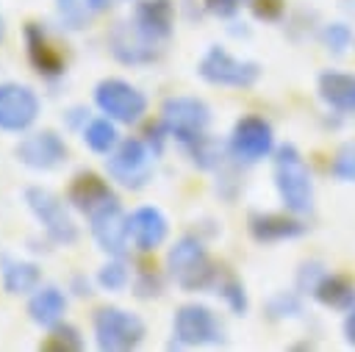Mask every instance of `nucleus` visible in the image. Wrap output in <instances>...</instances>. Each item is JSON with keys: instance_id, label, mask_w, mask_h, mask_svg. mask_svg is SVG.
<instances>
[{"instance_id": "35", "label": "nucleus", "mask_w": 355, "mask_h": 352, "mask_svg": "<svg viewBox=\"0 0 355 352\" xmlns=\"http://www.w3.org/2000/svg\"><path fill=\"white\" fill-rule=\"evenodd\" d=\"M202 6H205L208 14H214V17H219V19H230V17L239 11L241 0H202Z\"/></svg>"}, {"instance_id": "16", "label": "nucleus", "mask_w": 355, "mask_h": 352, "mask_svg": "<svg viewBox=\"0 0 355 352\" xmlns=\"http://www.w3.org/2000/svg\"><path fill=\"white\" fill-rule=\"evenodd\" d=\"M169 236V222L161 208L141 205L128 213V238L139 252H155Z\"/></svg>"}, {"instance_id": "26", "label": "nucleus", "mask_w": 355, "mask_h": 352, "mask_svg": "<svg viewBox=\"0 0 355 352\" xmlns=\"http://www.w3.org/2000/svg\"><path fill=\"white\" fill-rule=\"evenodd\" d=\"M183 147L189 150L191 161H194L200 169H219L222 161H225V144H222L219 139L208 136V133L197 136L194 141H189V144H183Z\"/></svg>"}, {"instance_id": "24", "label": "nucleus", "mask_w": 355, "mask_h": 352, "mask_svg": "<svg viewBox=\"0 0 355 352\" xmlns=\"http://www.w3.org/2000/svg\"><path fill=\"white\" fill-rule=\"evenodd\" d=\"M80 139H83V144H86L92 152H97V155H108V152L119 144L116 122L108 119L105 114H103V116H92V119L83 125Z\"/></svg>"}, {"instance_id": "36", "label": "nucleus", "mask_w": 355, "mask_h": 352, "mask_svg": "<svg viewBox=\"0 0 355 352\" xmlns=\"http://www.w3.org/2000/svg\"><path fill=\"white\" fill-rule=\"evenodd\" d=\"M89 119H92L89 116V108H83V105H72L69 111H64V122H67L69 130H83V125Z\"/></svg>"}, {"instance_id": "9", "label": "nucleus", "mask_w": 355, "mask_h": 352, "mask_svg": "<svg viewBox=\"0 0 355 352\" xmlns=\"http://www.w3.org/2000/svg\"><path fill=\"white\" fill-rule=\"evenodd\" d=\"M161 122H164L166 133L175 141L189 144V141H194L197 136H202L208 130L211 108L200 97H186V94L166 97L164 105H161Z\"/></svg>"}, {"instance_id": "15", "label": "nucleus", "mask_w": 355, "mask_h": 352, "mask_svg": "<svg viewBox=\"0 0 355 352\" xmlns=\"http://www.w3.org/2000/svg\"><path fill=\"white\" fill-rule=\"evenodd\" d=\"M22 39H25V53L31 67L44 78V80H58L67 72V58L64 53L53 44V39L44 33L42 25L28 22L22 28Z\"/></svg>"}, {"instance_id": "11", "label": "nucleus", "mask_w": 355, "mask_h": 352, "mask_svg": "<svg viewBox=\"0 0 355 352\" xmlns=\"http://www.w3.org/2000/svg\"><path fill=\"white\" fill-rule=\"evenodd\" d=\"M42 103L39 94L19 80L0 83V130L6 133H25L39 119Z\"/></svg>"}, {"instance_id": "6", "label": "nucleus", "mask_w": 355, "mask_h": 352, "mask_svg": "<svg viewBox=\"0 0 355 352\" xmlns=\"http://www.w3.org/2000/svg\"><path fill=\"white\" fill-rule=\"evenodd\" d=\"M105 44H108V53L114 55V61H119L125 67H144V64H155L164 55L166 42L150 36L133 17H128V19H119L111 25Z\"/></svg>"}, {"instance_id": "8", "label": "nucleus", "mask_w": 355, "mask_h": 352, "mask_svg": "<svg viewBox=\"0 0 355 352\" xmlns=\"http://www.w3.org/2000/svg\"><path fill=\"white\" fill-rule=\"evenodd\" d=\"M92 97H94V105L100 108V114H105L108 119H114L119 125H136L147 114L144 91L122 78H103L94 86Z\"/></svg>"}, {"instance_id": "2", "label": "nucleus", "mask_w": 355, "mask_h": 352, "mask_svg": "<svg viewBox=\"0 0 355 352\" xmlns=\"http://www.w3.org/2000/svg\"><path fill=\"white\" fill-rule=\"evenodd\" d=\"M275 186L288 213L305 216L313 211V180L294 144H283L275 152Z\"/></svg>"}, {"instance_id": "4", "label": "nucleus", "mask_w": 355, "mask_h": 352, "mask_svg": "<svg viewBox=\"0 0 355 352\" xmlns=\"http://www.w3.org/2000/svg\"><path fill=\"white\" fill-rule=\"evenodd\" d=\"M155 158L158 155L147 147L144 139L128 136V139H119V144L105 155V172L116 186L128 191H139L153 180Z\"/></svg>"}, {"instance_id": "34", "label": "nucleus", "mask_w": 355, "mask_h": 352, "mask_svg": "<svg viewBox=\"0 0 355 352\" xmlns=\"http://www.w3.org/2000/svg\"><path fill=\"white\" fill-rule=\"evenodd\" d=\"M269 313H275V316H297L300 313V302L291 294H277L269 302Z\"/></svg>"}, {"instance_id": "1", "label": "nucleus", "mask_w": 355, "mask_h": 352, "mask_svg": "<svg viewBox=\"0 0 355 352\" xmlns=\"http://www.w3.org/2000/svg\"><path fill=\"white\" fill-rule=\"evenodd\" d=\"M166 269H169V277L175 280V285H180L183 291H208L216 285V277L222 272L211 261L208 249L202 247V241L197 236H180L169 247Z\"/></svg>"}, {"instance_id": "31", "label": "nucleus", "mask_w": 355, "mask_h": 352, "mask_svg": "<svg viewBox=\"0 0 355 352\" xmlns=\"http://www.w3.org/2000/svg\"><path fill=\"white\" fill-rule=\"evenodd\" d=\"M244 6L261 22H277L286 11V0H244Z\"/></svg>"}, {"instance_id": "3", "label": "nucleus", "mask_w": 355, "mask_h": 352, "mask_svg": "<svg viewBox=\"0 0 355 352\" xmlns=\"http://www.w3.org/2000/svg\"><path fill=\"white\" fill-rule=\"evenodd\" d=\"M25 205L33 213V219L42 225L44 236L58 247H72L80 238V230L72 219L69 205L44 186H28L25 188Z\"/></svg>"}, {"instance_id": "40", "label": "nucleus", "mask_w": 355, "mask_h": 352, "mask_svg": "<svg viewBox=\"0 0 355 352\" xmlns=\"http://www.w3.org/2000/svg\"><path fill=\"white\" fill-rule=\"evenodd\" d=\"M3 39H6V19H3V14H0V44H3Z\"/></svg>"}, {"instance_id": "33", "label": "nucleus", "mask_w": 355, "mask_h": 352, "mask_svg": "<svg viewBox=\"0 0 355 352\" xmlns=\"http://www.w3.org/2000/svg\"><path fill=\"white\" fill-rule=\"evenodd\" d=\"M349 28L347 25H341V22H333V25H327L324 28V33H322V42L327 44V50H333L336 55H341L347 47H349Z\"/></svg>"}, {"instance_id": "29", "label": "nucleus", "mask_w": 355, "mask_h": 352, "mask_svg": "<svg viewBox=\"0 0 355 352\" xmlns=\"http://www.w3.org/2000/svg\"><path fill=\"white\" fill-rule=\"evenodd\" d=\"M214 294H219V297L227 302V308H230L233 313H239V316L247 313V294H244V285H241V280H239L236 274L219 272L216 285H214Z\"/></svg>"}, {"instance_id": "21", "label": "nucleus", "mask_w": 355, "mask_h": 352, "mask_svg": "<svg viewBox=\"0 0 355 352\" xmlns=\"http://www.w3.org/2000/svg\"><path fill=\"white\" fill-rule=\"evenodd\" d=\"M319 97L338 114H355V75L327 69L319 75Z\"/></svg>"}, {"instance_id": "7", "label": "nucleus", "mask_w": 355, "mask_h": 352, "mask_svg": "<svg viewBox=\"0 0 355 352\" xmlns=\"http://www.w3.org/2000/svg\"><path fill=\"white\" fill-rule=\"evenodd\" d=\"M197 75L211 86H230V89H250L261 78V64L239 58L219 44H211L205 55L197 61Z\"/></svg>"}, {"instance_id": "18", "label": "nucleus", "mask_w": 355, "mask_h": 352, "mask_svg": "<svg viewBox=\"0 0 355 352\" xmlns=\"http://www.w3.org/2000/svg\"><path fill=\"white\" fill-rule=\"evenodd\" d=\"M0 280H3V291L6 294L25 297V294H33L42 285V269L33 261L0 252Z\"/></svg>"}, {"instance_id": "37", "label": "nucleus", "mask_w": 355, "mask_h": 352, "mask_svg": "<svg viewBox=\"0 0 355 352\" xmlns=\"http://www.w3.org/2000/svg\"><path fill=\"white\" fill-rule=\"evenodd\" d=\"M69 291H72L75 297H89V294H92V280H89L86 274H72Z\"/></svg>"}, {"instance_id": "12", "label": "nucleus", "mask_w": 355, "mask_h": 352, "mask_svg": "<svg viewBox=\"0 0 355 352\" xmlns=\"http://www.w3.org/2000/svg\"><path fill=\"white\" fill-rule=\"evenodd\" d=\"M67 155H69V147L64 136H58L50 127L22 136L14 147V158L33 172H53L67 161Z\"/></svg>"}, {"instance_id": "27", "label": "nucleus", "mask_w": 355, "mask_h": 352, "mask_svg": "<svg viewBox=\"0 0 355 352\" xmlns=\"http://www.w3.org/2000/svg\"><path fill=\"white\" fill-rule=\"evenodd\" d=\"M39 349H44V352H80L83 349V335H80V330L75 324L58 322L39 341Z\"/></svg>"}, {"instance_id": "39", "label": "nucleus", "mask_w": 355, "mask_h": 352, "mask_svg": "<svg viewBox=\"0 0 355 352\" xmlns=\"http://www.w3.org/2000/svg\"><path fill=\"white\" fill-rule=\"evenodd\" d=\"M122 3H128V0H97V8H100V11H108V8L122 6Z\"/></svg>"}, {"instance_id": "38", "label": "nucleus", "mask_w": 355, "mask_h": 352, "mask_svg": "<svg viewBox=\"0 0 355 352\" xmlns=\"http://www.w3.org/2000/svg\"><path fill=\"white\" fill-rule=\"evenodd\" d=\"M344 338L355 346V308H349V313L344 319Z\"/></svg>"}, {"instance_id": "5", "label": "nucleus", "mask_w": 355, "mask_h": 352, "mask_svg": "<svg viewBox=\"0 0 355 352\" xmlns=\"http://www.w3.org/2000/svg\"><path fill=\"white\" fill-rule=\"evenodd\" d=\"M94 327V344L103 352H128L136 349L144 335H147V324L141 322L139 313L116 308V305H105L94 310L92 319Z\"/></svg>"}, {"instance_id": "28", "label": "nucleus", "mask_w": 355, "mask_h": 352, "mask_svg": "<svg viewBox=\"0 0 355 352\" xmlns=\"http://www.w3.org/2000/svg\"><path fill=\"white\" fill-rule=\"evenodd\" d=\"M94 283H97L103 291H111V294L125 291L128 283H130V269H128V263H125L122 258H114V255H111V258L97 269Z\"/></svg>"}, {"instance_id": "25", "label": "nucleus", "mask_w": 355, "mask_h": 352, "mask_svg": "<svg viewBox=\"0 0 355 352\" xmlns=\"http://www.w3.org/2000/svg\"><path fill=\"white\" fill-rule=\"evenodd\" d=\"M58 22L69 30H86L92 19L100 14L97 0H55Z\"/></svg>"}, {"instance_id": "10", "label": "nucleus", "mask_w": 355, "mask_h": 352, "mask_svg": "<svg viewBox=\"0 0 355 352\" xmlns=\"http://www.w3.org/2000/svg\"><path fill=\"white\" fill-rule=\"evenodd\" d=\"M172 335L175 341L169 346H205L222 341V324L216 313L208 305L186 302L175 310L172 319Z\"/></svg>"}, {"instance_id": "20", "label": "nucleus", "mask_w": 355, "mask_h": 352, "mask_svg": "<svg viewBox=\"0 0 355 352\" xmlns=\"http://www.w3.org/2000/svg\"><path fill=\"white\" fill-rule=\"evenodd\" d=\"M64 313H67V297L58 285H39L28 299V316L42 330H50L58 322H64Z\"/></svg>"}, {"instance_id": "32", "label": "nucleus", "mask_w": 355, "mask_h": 352, "mask_svg": "<svg viewBox=\"0 0 355 352\" xmlns=\"http://www.w3.org/2000/svg\"><path fill=\"white\" fill-rule=\"evenodd\" d=\"M333 175L338 180H347V183H355V141L344 144L333 161Z\"/></svg>"}, {"instance_id": "17", "label": "nucleus", "mask_w": 355, "mask_h": 352, "mask_svg": "<svg viewBox=\"0 0 355 352\" xmlns=\"http://www.w3.org/2000/svg\"><path fill=\"white\" fill-rule=\"evenodd\" d=\"M111 200H116V194L111 191L108 180L100 177L94 169H80V172H75V177L69 180L67 202H69L78 213H83V216H89L92 211H97L100 205H105V202H111Z\"/></svg>"}, {"instance_id": "14", "label": "nucleus", "mask_w": 355, "mask_h": 352, "mask_svg": "<svg viewBox=\"0 0 355 352\" xmlns=\"http://www.w3.org/2000/svg\"><path fill=\"white\" fill-rule=\"evenodd\" d=\"M230 152L233 158L244 161V164H255L261 158H266L275 147V133H272V125L263 119V116H241L233 130H230Z\"/></svg>"}, {"instance_id": "22", "label": "nucleus", "mask_w": 355, "mask_h": 352, "mask_svg": "<svg viewBox=\"0 0 355 352\" xmlns=\"http://www.w3.org/2000/svg\"><path fill=\"white\" fill-rule=\"evenodd\" d=\"M133 19L155 39L169 42L175 28V8L169 0H139L133 8Z\"/></svg>"}, {"instance_id": "13", "label": "nucleus", "mask_w": 355, "mask_h": 352, "mask_svg": "<svg viewBox=\"0 0 355 352\" xmlns=\"http://www.w3.org/2000/svg\"><path fill=\"white\" fill-rule=\"evenodd\" d=\"M86 219H89V230H92L94 244H97L105 255L125 258L130 238H128V213L122 211L119 200H111V202L100 205V208L92 211Z\"/></svg>"}, {"instance_id": "30", "label": "nucleus", "mask_w": 355, "mask_h": 352, "mask_svg": "<svg viewBox=\"0 0 355 352\" xmlns=\"http://www.w3.org/2000/svg\"><path fill=\"white\" fill-rule=\"evenodd\" d=\"M130 288H133V294L139 299H153V297H158L164 291V277L153 263H139L136 272H133Z\"/></svg>"}, {"instance_id": "23", "label": "nucleus", "mask_w": 355, "mask_h": 352, "mask_svg": "<svg viewBox=\"0 0 355 352\" xmlns=\"http://www.w3.org/2000/svg\"><path fill=\"white\" fill-rule=\"evenodd\" d=\"M322 305H327V308H338V310H349V308H355V285L347 280V277H341V274H322L319 280H316V285H313V291H311Z\"/></svg>"}, {"instance_id": "19", "label": "nucleus", "mask_w": 355, "mask_h": 352, "mask_svg": "<svg viewBox=\"0 0 355 352\" xmlns=\"http://www.w3.org/2000/svg\"><path fill=\"white\" fill-rule=\"evenodd\" d=\"M250 233L258 244H277V241H288L305 233V225L294 216L286 213H252L250 216Z\"/></svg>"}]
</instances>
